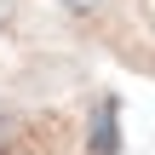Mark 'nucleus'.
<instances>
[{
  "label": "nucleus",
  "mask_w": 155,
  "mask_h": 155,
  "mask_svg": "<svg viewBox=\"0 0 155 155\" xmlns=\"http://www.w3.org/2000/svg\"><path fill=\"white\" fill-rule=\"evenodd\" d=\"M92 144H98V155H115V104H104V115H98V132H92Z\"/></svg>",
  "instance_id": "1"
}]
</instances>
